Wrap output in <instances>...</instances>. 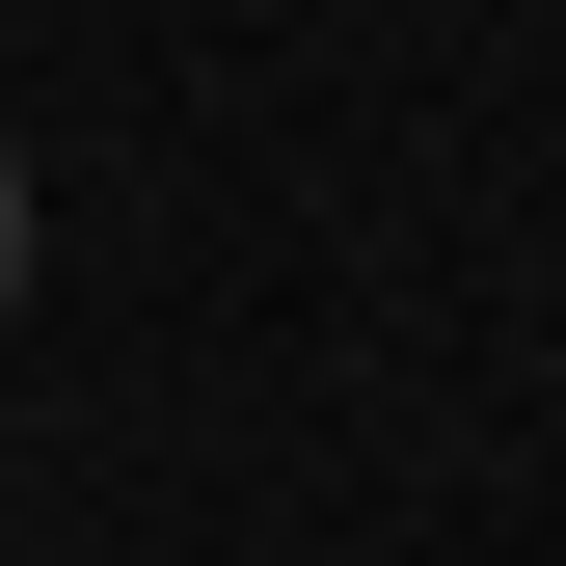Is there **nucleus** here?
Instances as JSON below:
<instances>
[{"label":"nucleus","instance_id":"f257e3e1","mask_svg":"<svg viewBox=\"0 0 566 566\" xmlns=\"http://www.w3.org/2000/svg\"><path fill=\"white\" fill-rule=\"evenodd\" d=\"M0 324H28V135H0Z\"/></svg>","mask_w":566,"mask_h":566}]
</instances>
